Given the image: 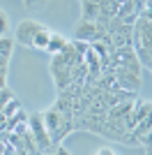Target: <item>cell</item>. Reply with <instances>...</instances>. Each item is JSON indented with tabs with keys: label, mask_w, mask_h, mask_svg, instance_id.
<instances>
[{
	"label": "cell",
	"mask_w": 152,
	"mask_h": 155,
	"mask_svg": "<svg viewBox=\"0 0 152 155\" xmlns=\"http://www.w3.org/2000/svg\"><path fill=\"white\" fill-rule=\"evenodd\" d=\"M131 49L138 58L141 67H152V19L150 14H138L131 23Z\"/></svg>",
	"instance_id": "6da1fadb"
},
{
	"label": "cell",
	"mask_w": 152,
	"mask_h": 155,
	"mask_svg": "<svg viewBox=\"0 0 152 155\" xmlns=\"http://www.w3.org/2000/svg\"><path fill=\"white\" fill-rule=\"evenodd\" d=\"M42 28H44V23H39V21H32V19H25V21H21L19 26H16V32H14V37H16V42H19V44L30 46V49H32V39H35V35H37Z\"/></svg>",
	"instance_id": "7a4b0ae2"
},
{
	"label": "cell",
	"mask_w": 152,
	"mask_h": 155,
	"mask_svg": "<svg viewBox=\"0 0 152 155\" xmlns=\"http://www.w3.org/2000/svg\"><path fill=\"white\" fill-rule=\"evenodd\" d=\"M28 125H30V134H32V139H35V146H37L39 150H49L53 143H51V137H49V132H46V127H44V123H42V116H32V118H28Z\"/></svg>",
	"instance_id": "3957f363"
},
{
	"label": "cell",
	"mask_w": 152,
	"mask_h": 155,
	"mask_svg": "<svg viewBox=\"0 0 152 155\" xmlns=\"http://www.w3.org/2000/svg\"><path fill=\"white\" fill-rule=\"evenodd\" d=\"M67 46V39L62 37V35H58V32H53L51 35V39H49V44H46V49L44 51L49 53V56H55V53H60Z\"/></svg>",
	"instance_id": "277c9868"
},
{
	"label": "cell",
	"mask_w": 152,
	"mask_h": 155,
	"mask_svg": "<svg viewBox=\"0 0 152 155\" xmlns=\"http://www.w3.org/2000/svg\"><path fill=\"white\" fill-rule=\"evenodd\" d=\"M51 35H53V30L51 28H42V30L35 35V39H32V49H37V51H44L46 49V44H49V39H51Z\"/></svg>",
	"instance_id": "5b68a950"
},
{
	"label": "cell",
	"mask_w": 152,
	"mask_h": 155,
	"mask_svg": "<svg viewBox=\"0 0 152 155\" xmlns=\"http://www.w3.org/2000/svg\"><path fill=\"white\" fill-rule=\"evenodd\" d=\"M9 32V21H7V14L0 9V37H7Z\"/></svg>",
	"instance_id": "8992f818"
},
{
	"label": "cell",
	"mask_w": 152,
	"mask_h": 155,
	"mask_svg": "<svg viewBox=\"0 0 152 155\" xmlns=\"http://www.w3.org/2000/svg\"><path fill=\"white\" fill-rule=\"evenodd\" d=\"M9 100H12V93L7 91V88H2V91H0V111H2V107H5Z\"/></svg>",
	"instance_id": "52a82bcc"
},
{
	"label": "cell",
	"mask_w": 152,
	"mask_h": 155,
	"mask_svg": "<svg viewBox=\"0 0 152 155\" xmlns=\"http://www.w3.org/2000/svg\"><path fill=\"white\" fill-rule=\"evenodd\" d=\"M23 2H25V7H42L46 0H23Z\"/></svg>",
	"instance_id": "ba28073f"
},
{
	"label": "cell",
	"mask_w": 152,
	"mask_h": 155,
	"mask_svg": "<svg viewBox=\"0 0 152 155\" xmlns=\"http://www.w3.org/2000/svg\"><path fill=\"white\" fill-rule=\"evenodd\" d=\"M53 155H71V153H69L67 148H62V146H58V148H55V153H53Z\"/></svg>",
	"instance_id": "9c48e42d"
},
{
	"label": "cell",
	"mask_w": 152,
	"mask_h": 155,
	"mask_svg": "<svg viewBox=\"0 0 152 155\" xmlns=\"http://www.w3.org/2000/svg\"><path fill=\"white\" fill-rule=\"evenodd\" d=\"M97 155H113V150H108V148H101Z\"/></svg>",
	"instance_id": "30bf717a"
},
{
	"label": "cell",
	"mask_w": 152,
	"mask_h": 155,
	"mask_svg": "<svg viewBox=\"0 0 152 155\" xmlns=\"http://www.w3.org/2000/svg\"><path fill=\"white\" fill-rule=\"evenodd\" d=\"M46 155H49V153H46Z\"/></svg>",
	"instance_id": "8fae6325"
}]
</instances>
